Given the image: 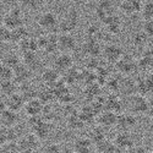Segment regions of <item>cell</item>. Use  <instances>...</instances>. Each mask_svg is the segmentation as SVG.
<instances>
[{
    "label": "cell",
    "instance_id": "6da1fadb",
    "mask_svg": "<svg viewBox=\"0 0 153 153\" xmlns=\"http://www.w3.org/2000/svg\"><path fill=\"white\" fill-rule=\"evenodd\" d=\"M80 12L76 9H70L59 20V32L60 33H72L80 25Z\"/></svg>",
    "mask_w": 153,
    "mask_h": 153
},
{
    "label": "cell",
    "instance_id": "7a4b0ae2",
    "mask_svg": "<svg viewBox=\"0 0 153 153\" xmlns=\"http://www.w3.org/2000/svg\"><path fill=\"white\" fill-rule=\"evenodd\" d=\"M37 23L42 30L48 33H60L59 32V19L55 12L45 11L39 15L37 20Z\"/></svg>",
    "mask_w": 153,
    "mask_h": 153
},
{
    "label": "cell",
    "instance_id": "3957f363",
    "mask_svg": "<svg viewBox=\"0 0 153 153\" xmlns=\"http://www.w3.org/2000/svg\"><path fill=\"white\" fill-rule=\"evenodd\" d=\"M39 49L47 54H54L59 50V33H48L37 38Z\"/></svg>",
    "mask_w": 153,
    "mask_h": 153
},
{
    "label": "cell",
    "instance_id": "277c9868",
    "mask_svg": "<svg viewBox=\"0 0 153 153\" xmlns=\"http://www.w3.org/2000/svg\"><path fill=\"white\" fill-rule=\"evenodd\" d=\"M3 25L10 30L17 28L25 25V17L21 7H12L3 16Z\"/></svg>",
    "mask_w": 153,
    "mask_h": 153
},
{
    "label": "cell",
    "instance_id": "5b68a950",
    "mask_svg": "<svg viewBox=\"0 0 153 153\" xmlns=\"http://www.w3.org/2000/svg\"><path fill=\"white\" fill-rule=\"evenodd\" d=\"M115 12V6H114L113 0H99L97 1L94 15L96 17L103 23L105 20H108L110 16H113Z\"/></svg>",
    "mask_w": 153,
    "mask_h": 153
},
{
    "label": "cell",
    "instance_id": "8992f818",
    "mask_svg": "<svg viewBox=\"0 0 153 153\" xmlns=\"http://www.w3.org/2000/svg\"><path fill=\"white\" fill-rule=\"evenodd\" d=\"M129 108L132 114H137V115H142V114H147L149 109V99L146 98V96L142 94H134L129 99Z\"/></svg>",
    "mask_w": 153,
    "mask_h": 153
},
{
    "label": "cell",
    "instance_id": "52a82bcc",
    "mask_svg": "<svg viewBox=\"0 0 153 153\" xmlns=\"http://www.w3.org/2000/svg\"><path fill=\"white\" fill-rule=\"evenodd\" d=\"M39 141L41 140L38 138L33 132L31 134H26L19 138V147L21 153H34L38 148H39Z\"/></svg>",
    "mask_w": 153,
    "mask_h": 153
},
{
    "label": "cell",
    "instance_id": "ba28073f",
    "mask_svg": "<svg viewBox=\"0 0 153 153\" xmlns=\"http://www.w3.org/2000/svg\"><path fill=\"white\" fill-rule=\"evenodd\" d=\"M115 68H117V70H118L121 75H125V76L132 75V74L138 69V66H137V60H136L132 55L125 53V54L120 58V60L115 64Z\"/></svg>",
    "mask_w": 153,
    "mask_h": 153
},
{
    "label": "cell",
    "instance_id": "9c48e42d",
    "mask_svg": "<svg viewBox=\"0 0 153 153\" xmlns=\"http://www.w3.org/2000/svg\"><path fill=\"white\" fill-rule=\"evenodd\" d=\"M124 54L125 53H124L123 47H120L118 44H114V43H108L103 48L102 56H103V59L109 64H117Z\"/></svg>",
    "mask_w": 153,
    "mask_h": 153
},
{
    "label": "cell",
    "instance_id": "30bf717a",
    "mask_svg": "<svg viewBox=\"0 0 153 153\" xmlns=\"http://www.w3.org/2000/svg\"><path fill=\"white\" fill-rule=\"evenodd\" d=\"M111 37L110 33H108L105 31V28L103 30L99 25H96V23H92L87 28H86V32H85V38L86 39H94V41H98V42H107L109 38Z\"/></svg>",
    "mask_w": 153,
    "mask_h": 153
},
{
    "label": "cell",
    "instance_id": "8fae6325",
    "mask_svg": "<svg viewBox=\"0 0 153 153\" xmlns=\"http://www.w3.org/2000/svg\"><path fill=\"white\" fill-rule=\"evenodd\" d=\"M77 48V41L72 33H59V50L60 53L71 54Z\"/></svg>",
    "mask_w": 153,
    "mask_h": 153
},
{
    "label": "cell",
    "instance_id": "7c38bea8",
    "mask_svg": "<svg viewBox=\"0 0 153 153\" xmlns=\"http://www.w3.org/2000/svg\"><path fill=\"white\" fill-rule=\"evenodd\" d=\"M137 125V119L132 113H120L118 114L117 129L119 131H131Z\"/></svg>",
    "mask_w": 153,
    "mask_h": 153
},
{
    "label": "cell",
    "instance_id": "4fadbf2b",
    "mask_svg": "<svg viewBox=\"0 0 153 153\" xmlns=\"http://www.w3.org/2000/svg\"><path fill=\"white\" fill-rule=\"evenodd\" d=\"M82 53L86 58H99L103 53L102 43L94 39H85L82 44Z\"/></svg>",
    "mask_w": 153,
    "mask_h": 153
},
{
    "label": "cell",
    "instance_id": "5bb4252c",
    "mask_svg": "<svg viewBox=\"0 0 153 153\" xmlns=\"http://www.w3.org/2000/svg\"><path fill=\"white\" fill-rule=\"evenodd\" d=\"M61 75L66 72L69 69L74 66V58L69 53H60L55 59H54V65H53Z\"/></svg>",
    "mask_w": 153,
    "mask_h": 153
},
{
    "label": "cell",
    "instance_id": "9a60e30c",
    "mask_svg": "<svg viewBox=\"0 0 153 153\" xmlns=\"http://www.w3.org/2000/svg\"><path fill=\"white\" fill-rule=\"evenodd\" d=\"M113 142L120 149H131L135 147V140L130 131H120Z\"/></svg>",
    "mask_w": 153,
    "mask_h": 153
},
{
    "label": "cell",
    "instance_id": "2e32d148",
    "mask_svg": "<svg viewBox=\"0 0 153 153\" xmlns=\"http://www.w3.org/2000/svg\"><path fill=\"white\" fill-rule=\"evenodd\" d=\"M142 0H126V1H120V10L127 16H134L141 12L142 9Z\"/></svg>",
    "mask_w": 153,
    "mask_h": 153
},
{
    "label": "cell",
    "instance_id": "e0dca14e",
    "mask_svg": "<svg viewBox=\"0 0 153 153\" xmlns=\"http://www.w3.org/2000/svg\"><path fill=\"white\" fill-rule=\"evenodd\" d=\"M118 121V114L110 111V110H104L102 111L99 115L97 117V123L104 129H111V127L117 126Z\"/></svg>",
    "mask_w": 153,
    "mask_h": 153
},
{
    "label": "cell",
    "instance_id": "ac0fdd59",
    "mask_svg": "<svg viewBox=\"0 0 153 153\" xmlns=\"http://www.w3.org/2000/svg\"><path fill=\"white\" fill-rule=\"evenodd\" d=\"M103 26H104L105 31L108 33H110L111 36H118L119 33H121L123 22L118 14H114L113 16H110L108 20H105L103 22Z\"/></svg>",
    "mask_w": 153,
    "mask_h": 153
},
{
    "label": "cell",
    "instance_id": "d6986e66",
    "mask_svg": "<svg viewBox=\"0 0 153 153\" xmlns=\"http://www.w3.org/2000/svg\"><path fill=\"white\" fill-rule=\"evenodd\" d=\"M32 72L33 71L22 62V64H20L17 68L14 69V80H15V82L19 86L22 85V83L30 82V80L32 77Z\"/></svg>",
    "mask_w": 153,
    "mask_h": 153
},
{
    "label": "cell",
    "instance_id": "ffe728a7",
    "mask_svg": "<svg viewBox=\"0 0 153 153\" xmlns=\"http://www.w3.org/2000/svg\"><path fill=\"white\" fill-rule=\"evenodd\" d=\"M93 142L90 137H79L72 143L74 153H92L93 151Z\"/></svg>",
    "mask_w": 153,
    "mask_h": 153
},
{
    "label": "cell",
    "instance_id": "44dd1931",
    "mask_svg": "<svg viewBox=\"0 0 153 153\" xmlns=\"http://www.w3.org/2000/svg\"><path fill=\"white\" fill-rule=\"evenodd\" d=\"M4 103H5V107L7 109H11L14 111H20L22 108H25V104H26V102L25 99L21 97V94L17 92L12 96H9V97H1Z\"/></svg>",
    "mask_w": 153,
    "mask_h": 153
},
{
    "label": "cell",
    "instance_id": "7402d4cb",
    "mask_svg": "<svg viewBox=\"0 0 153 153\" xmlns=\"http://www.w3.org/2000/svg\"><path fill=\"white\" fill-rule=\"evenodd\" d=\"M43 109H44V104L38 98L32 99L30 102H26L25 108H23L25 114H26L28 118L30 117H39V115H42Z\"/></svg>",
    "mask_w": 153,
    "mask_h": 153
},
{
    "label": "cell",
    "instance_id": "603a6c76",
    "mask_svg": "<svg viewBox=\"0 0 153 153\" xmlns=\"http://www.w3.org/2000/svg\"><path fill=\"white\" fill-rule=\"evenodd\" d=\"M0 123H1V126L15 127L16 124L19 123L17 111H14V110L7 109V108L1 110V114H0Z\"/></svg>",
    "mask_w": 153,
    "mask_h": 153
},
{
    "label": "cell",
    "instance_id": "cb8c5ba5",
    "mask_svg": "<svg viewBox=\"0 0 153 153\" xmlns=\"http://www.w3.org/2000/svg\"><path fill=\"white\" fill-rule=\"evenodd\" d=\"M60 72L53 66V68H45L42 71V81L45 86H54L60 80Z\"/></svg>",
    "mask_w": 153,
    "mask_h": 153
},
{
    "label": "cell",
    "instance_id": "d4e9b609",
    "mask_svg": "<svg viewBox=\"0 0 153 153\" xmlns=\"http://www.w3.org/2000/svg\"><path fill=\"white\" fill-rule=\"evenodd\" d=\"M19 93L25 99V102H30L32 99H36L38 96V90L34 85L31 82H26L19 86Z\"/></svg>",
    "mask_w": 153,
    "mask_h": 153
},
{
    "label": "cell",
    "instance_id": "484cf974",
    "mask_svg": "<svg viewBox=\"0 0 153 153\" xmlns=\"http://www.w3.org/2000/svg\"><path fill=\"white\" fill-rule=\"evenodd\" d=\"M22 62L30 68L32 71H36L38 69H41L42 61L38 56L37 52H31V53H22Z\"/></svg>",
    "mask_w": 153,
    "mask_h": 153
},
{
    "label": "cell",
    "instance_id": "4316f807",
    "mask_svg": "<svg viewBox=\"0 0 153 153\" xmlns=\"http://www.w3.org/2000/svg\"><path fill=\"white\" fill-rule=\"evenodd\" d=\"M153 60V49L152 48H145L142 49L141 55L137 59V66L140 70H148L151 69V64Z\"/></svg>",
    "mask_w": 153,
    "mask_h": 153
},
{
    "label": "cell",
    "instance_id": "83f0119b",
    "mask_svg": "<svg viewBox=\"0 0 153 153\" xmlns=\"http://www.w3.org/2000/svg\"><path fill=\"white\" fill-rule=\"evenodd\" d=\"M53 129H54L53 123L45 121V120L43 119V121H42L39 125H38L32 132H33L38 138H39V140H47V138L50 136V134L53 132Z\"/></svg>",
    "mask_w": 153,
    "mask_h": 153
},
{
    "label": "cell",
    "instance_id": "f1b7e54d",
    "mask_svg": "<svg viewBox=\"0 0 153 153\" xmlns=\"http://www.w3.org/2000/svg\"><path fill=\"white\" fill-rule=\"evenodd\" d=\"M120 92H121L124 96H127V97H131V96H134V94H137L136 80H132V79H130V77L121 79Z\"/></svg>",
    "mask_w": 153,
    "mask_h": 153
},
{
    "label": "cell",
    "instance_id": "f546056e",
    "mask_svg": "<svg viewBox=\"0 0 153 153\" xmlns=\"http://www.w3.org/2000/svg\"><path fill=\"white\" fill-rule=\"evenodd\" d=\"M104 109L120 114L123 111V103H121L120 98L115 94H111V96L104 98Z\"/></svg>",
    "mask_w": 153,
    "mask_h": 153
},
{
    "label": "cell",
    "instance_id": "4dcf8cb0",
    "mask_svg": "<svg viewBox=\"0 0 153 153\" xmlns=\"http://www.w3.org/2000/svg\"><path fill=\"white\" fill-rule=\"evenodd\" d=\"M17 137H19V134L15 127L1 126V130H0V142H1V145L7 142H17L19 141Z\"/></svg>",
    "mask_w": 153,
    "mask_h": 153
},
{
    "label": "cell",
    "instance_id": "1f68e13d",
    "mask_svg": "<svg viewBox=\"0 0 153 153\" xmlns=\"http://www.w3.org/2000/svg\"><path fill=\"white\" fill-rule=\"evenodd\" d=\"M100 92H102V85L98 83V82L85 86V88H83V96L87 100H90V102H93V100L98 99L99 96H100Z\"/></svg>",
    "mask_w": 153,
    "mask_h": 153
},
{
    "label": "cell",
    "instance_id": "d6a6232c",
    "mask_svg": "<svg viewBox=\"0 0 153 153\" xmlns=\"http://www.w3.org/2000/svg\"><path fill=\"white\" fill-rule=\"evenodd\" d=\"M37 98L39 99L42 103L45 105V104H50L56 97H55V92H54V90H53V87L45 86V85H44V87H42V88H39V90H38V96H37Z\"/></svg>",
    "mask_w": 153,
    "mask_h": 153
},
{
    "label": "cell",
    "instance_id": "836d02e7",
    "mask_svg": "<svg viewBox=\"0 0 153 153\" xmlns=\"http://www.w3.org/2000/svg\"><path fill=\"white\" fill-rule=\"evenodd\" d=\"M19 48L22 53H31V52H37L39 49V45H38L37 38L28 36L27 38H25L23 41L19 43Z\"/></svg>",
    "mask_w": 153,
    "mask_h": 153
},
{
    "label": "cell",
    "instance_id": "e575fe53",
    "mask_svg": "<svg viewBox=\"0 0 153 153\" xmlns=\"http://www.w3.org/2000/svg\"><path fill=\"white\" fill-rule=\"evenodd\" d=\"M80 76H81V70L72 66L66 72L62 74V80L65 81V83L68 86H72L75 83L80 82Z\"/></svg>",
    "mask_w": 153,
    "mask_h": 153
},
{
    "label": "cell",
    "instance_id": "d590c367",
    "mask_svg": "<svg viewBox=\"0 0 153 153\" xmlns=\"http://www.w3.org/2000/svg\"><path fill=\"white\" fill-rule=\"evenodd\" d=\"M148 36L145 33V31H136L132 33L131 36V44L135 47V48H138V49H142L147 45L148 43Z\"/></svg>",
    "mask_w": 153,
    "mask_h": 153
},
{
    "label": "cell",
    "instance_id": "8d00e7d4",
    "mask_svg": "<svg viewBox=\"0 0 153 153\" xmlns=\"http://www.w3.org/2000/svg\"><path fill=\"white\" fill-rule=\"evenodd\" d=\"M107 129H104V127H102L100 125L93 127V129L91 130L90 132V138H91V141L93 142L94 146L99 145L100 142H103L107 140V132H105Z\"/></svg>",
    "mask_w": 153,
    "mask_h": 153
},
{
    "label": "cell",
    "instance_id": "74e56055",
    "mask_svg": "<svg viewBox=\"0 0 153 153\" xmlns=\"http://www.w3.org/2000/svg\"><path fill=\"white\" fill-rule=\"evenodd\" d=\"M0 91H1V97H9L19 92V85L15 82V80L10 81H1L0 85Z\"/></svg>",
    "mask_w": 153,
    "mask_h": 153
},
{
    "label": "cell",
    "instance_id": "f35d334b",
    "mask_svg": "<svg viewBox=\"0 0 153 153\" xmlns=\"http://www.w3.org/2000/svg\"><path fill=\"white\" fill-rule=\"evenodd\" d=\"M80 117L82 118V120L86 123V125L93 123V120L96 119L97 120V113L96 110L93 109L92 104H88V105H85L83 108L80 109Z\"/></svg>",
    "mask_w": 153,
    "mask_h": 153
},
{
    "label": "cell",
    "instance_id": "ab89813d",
    "mask_svg": "<svg viewBox=\"0 0 153 153\" xmlns=\"http://www.w3.org/2000/svg\"><path fill=\"white\" fill-rule=\"evenodd\" d=\"M66 125H68V127L70 130L79 131V130H82L86 126V123L80 117V111H79V114H75V115H72V117L66 118Z\"/></svg>",
    "mask_w": 153,
    "mask_h": 153
},
{
    "label": "cell",
    "instance_id": "60d3db41",
    "mask_svg": "<svg viewBox=\"0 0 153 153\" xmlns=\"http://www.w3.org/2000/svg\"><path fill=\"white\" fill-rule=\"evenodd\" d=\"M1 64L3 65H6V66L11 68V69H15V68H17L20 65V64H22V60L15 53H6L1 59Z\"/></svg>",
    "mask_w": 153,
    "mask_h": 153
},
{
    "label": "cell",
    "instance_id": "b9f144b4",
    "mask_svg": "<svg viewBox=\"0 0 153 153\" xmlns=\"http://www.w3.org/2000/svg\"><path fill=\"white\" fill-rule=\"evenodd\" d=\"M97 82V72L93 70H88V69H83L81 70V76H80V83H82L83 86H88L91 83Z\"/></svg>",
    "mask_w": 153,
    "mask_h": 153
},
{
    "label": "cell",
    "instance_id": "7bdbcfd3",
    "mask_svg": "<svg viewBox=\"0 0 153 153\" xmlns=\"http://www.w3.org/2000/svg\"><path fill=\"white\" fill-rule=\"evenodd\" d=\"M96 149H97L98 153H119V151H120V148H118L115 146V143L108 141V140H105V141L97 145Z\"/></svg>",
    "mask_w": 153,
    "mask_h": 153
},
{
    "label": "cell",
    "instance_id": "ee69618b",
    "mask_svg": "<svg viewBox=\"0 0 153 153\" xmlns=\"http://www.w3.org/2000/svg\"><path fill=\"white\" fill-rule=\"evenodd\" d=\"M30 36V32H28V30L26 28V26H20V27H17V28H14L12 30V41H11V43H20L21 41H23L25 38H27Z\"/></svg>",
    "mask_w": 153,
    "mask_h": 153
},
{
    "label": "cell",
    "instance_id": "f6af8a7d",
    "mask_svg": "<svg viewBox=\"0 0 153 153\" xmlns=\"http://www.w3.org/2000/svg\"><path fill=\"white\" fill-rule=\"evenodd\" d=\"M140 15H141V17L145 21L153 20V0H149V1L143 3Z\"/></svg>",
    "mask_w": 153,
    "mask_h": 153
},
{
    "label": "cell",
    "instance_id": "bcb514c9",
    "mask_svg": "<svg viewBox=\"0 0 153 153\" xmlns=\"http://www.w3.org/2000/svg\"><path fill=\"white\" fill-rule=\"evenodd\" d=\"M21 9L25 10H37L41 6V0H16Z\"/></svg>",
    "mask_w": 153,
    "mask_h": 153
},
{
    "label": "cell",
    "instance_id": "7dc6e473",
    "mask_svg": "<svg viewBox=\"0 0 153 153\" xmlns=\"http://www.w3.org/2000/svg\"><path fill=\"white\" fill-rule=\"evenodd\" d=\"M41 117H42L45 121L53 123V121L55 120V118H56V113H55V110H54L53 107H50V104H45Z\"/></svg>",
    "mask_w": 153,
    "mask_h": 153
},
{
    "label": "cell",
    "instance_id": "c3c4849f",
    "mask_svg": "<svg viewBox=\"0 0 153 153\" xmlns=\"http://www.w3.org/2000/svg\"><path fill=\"white\" fill-rule=\"evenodd\" d=\"M0 79H1V81L14 80V69L1 64V68H0Z\"/></svg>",
    "mask_w": 153,
    "mask_h": 153
},
{
    "label": "cell",
    "instance_id": "681fc988",
    "mask_svg": "<svg viewBox=\"0 0 153 153\" xmlns=\"http://www.w3.org/2000/svg\"><path fill=\"white\" fill-rule=\"evenodd\" d=\"M99 68H100L99 58H86V60H85V69L97 71Z\"/></svg>",
    "mask_w": 153,
    "mask_h": 153
},
{
    "label": "cell",
    "instance_id": "f907efd6",
    "mask_svg": "<svg viewBox=\"0 0 153 153\" xmlns=\"http://www.w3.org/2000/svg\"><path fill=\"white\" fill-rule=\"evenodd\" d=\"M1 153H21L17 142H7L1 145Z\"/></svg>",
    "mask_w": 153,
    "mask_h": 153
},
{
    "label": "cell",
    "instance_id": "816d5d0a",
    "mask_svg": "<svg viewBox=\"0 0 153 153\" xmlns=\"http://www.w3.org/2000/svg\"><path fill=\"white\" fill-rule=\"evenodd\" d=\"M0 37H1L3 43H11V41H12V30H10L6 26H4V25H1V34H0Z\"/></svg>",
    "mask_w": 153,
    "mask_h": 153
},
{
    "label": "cell",
    "instance_id": "f5cc1de1",
    "mask_svg": "<svg viewBox=\"0 0 153 153\" xmlns=\"http://www.w3.org/2000/svg\"><path fill=\"white\" fill-rule=\"evenodd\" d=\"M44 153H62V148L59 143H50L44 148Z\"/></svg>",
    "mask_w": 153,
    "mask_h": 153
},
{
    "label": "cell",
    "instance_id": "db71d44e",
    "mask_svg": "<svg viewBox=\"0 0 153 153\" xmlns=\"http://www.w3.org/2000/svg\"><path fill=\"white\" fill-rule=\"evenodd\" d=\"M142 30L145 31V33H146V34H147L149 38H153V20L145 21Z\"/></svg>",
    "mask_w": 153,
    "mask_h": 153
},
{
    "label": "cell",
    "instance_id": "11a10c76",
    "mask_svg": "<svg viewBox=\"0 0 153 153\" xmlns=\"http://www.w3.org/2000/svg\"><path fill=\"white\" fill-rule=\"evenodd\" d=\"M147 85H148V94L153 97V72H151L146 77Z\"/></svg>",
    "mask_w": 153,
    "mask_h": 153
},
{
    "label": "cell",
    "instance_id": "9f6ffc18",
    "mask_svg": "<svg viewBox=\"0 0 153 153\" xmlns=\"http://www.w3.org/2000/svg\"><path fill=\"white\" fill-rule=\"evenodd\" d=\"M147 115H148V118L153 121V97L149 98V109H148V111H147Z\"/></svg>",
    "mask_w": 153,
    "mask_h": 153
},
{
    "label": "cell",
    "instance_id": "6f0895ef",
    "mask_svg": "<svg viewBox=\"0 0 153 153\" xmlns=\"http://www.w3.org/2000/svg\"><path fill=\"white\" fill-rule=\"evenodd\" d=\"M119 153H136V152L135 148H131V149H120Z\"/></svg>",
    "mask_w": 153,
    "mask_h": 153
},
{
    "label": "cell",
    "instance_id": "680465c9",
    "mask_svg": "<svg viewBox=\"0 0 153 153\" xmlns=\"http://www.w3.org/2000/svg\"><path fill=\"white\" fill-rule=\"evenodd\" d=\"M1 4H3L4 6L11 5V4H12V0H1Z\"/></svg>",
    "mask_w": 153,
    "mask_h": 153
},
{
    "label": "cell",
    "instance_id": "91938a15",
    "mask_svg": "<svg viewBox=\"0 0 153 153\" xmlns=\"http://www.w3.org/2000/svg\"><path fill=\"white\" fill-rule=\"evenodd\" d=\"M86 3H93V1H99V0H85Z\"/></svg>",
    "mask_w": 153,
    "mask_h": 153
},
{
    "label": "cell",
    "instance_id": "94428289",
    "mask_svg": "<svg viewBox=\"0 0 153 153\" xmlns=\"http://www.w3.org/2000/svg\"><path fill=\"white\" fill-rule=\"evenodd\" d=\"M151 70H152V72H153V60H152V64H151Z\"/></svg>",
    "mask_w": 153,
    "mask_h": 153
},
{
    "label": "cell",
    "instance_id": "6125c7cd",
    "mask_svg": "<svg viewBox=\"0 0 153 153\" xmlns=\"http://www.w3.org/2000/svg\"><path fill=\"white\" fill-rule=\"evenodd\" d=\"M120 1H126V0H120Z\"/></svg>",
    "mask_w": 153,
    "mask_h": 153
},
{
    "label": "cell",
    "instance_id": "be15d7a7",
    "mask_svg": "<svg viewBox=\"0 0 153 153\" xmlns=\"http://www.w3.org/2000/svg\"><path fill=\"white\" fill-rule=\"evenodd\" d=\"M147 153H152V152H149V151H148V152H147Z\"/></svg>",
    "mask_w": 153,
    "mask_h": 153
}]
</instances>
